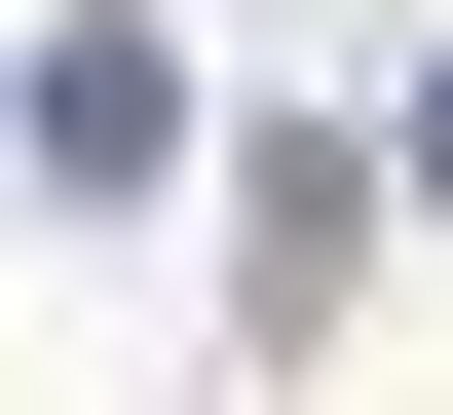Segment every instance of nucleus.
<instances>
[{
  "mask_svg": "<svg viewBox=\"0 0 453 415\" xmlns=\"http://www.w3.org/2000/svg\"><path fill=\"white\" fill-rule=\"evenodd\" d=\"M416 189H453V76H416Z\"/></svg>",
  "mask_w": 453,
  "mask_h": 415,
  "instance_id": "obj_1",
  "label": "nucleus"
}]
</instances>
